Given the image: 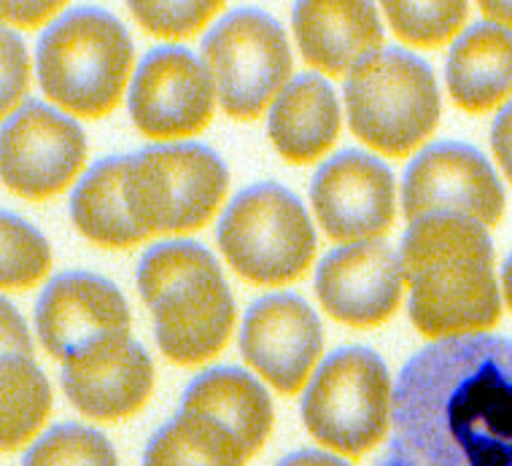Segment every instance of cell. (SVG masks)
<instances>
[{
    "instance_id": "cell-3",
    "label": "cell",
    "mask_w": 512,
    "mask_h": 466,
    "mask_svg": "<svg viewBox=\"0 0 512 466\" xmlns=\"http://www.w3.org/2000/svg\"><path fill=\"white\" fill-rule=\"evenodd\" d=\"M138 289L154 313L159 351L176 364H200L227 345L235 299L219 264L200 243L173 240L149 248Z\"/></svg>"
},
{
    "instance_id": "cell-4",
    "label": "cell",
    "mask_w": 512,
    "mask_h": 466,
    "mask_svg": "<svg viewBox=\"0 0 512 466\" xmlns=\"http://www.w3.org/2000/svg\"><path fill=\"white\" fill-rule=\"evenodd\" d=\"M133 57L130 33L114 14L73 9L38 41V81L49 100L98 119L119 103Z\"/></svg>"
},
{
    "instance_id": "cell-36",
    "label": "cell",
    "mask_w": 512,
    "mask_h": 466,
    "mask_svg": "<svg viewBox=\"0 0 512 466\" xmlns=\"http://www.w3.org/2000/svg\"><path fill=\"white\" fill-rule=\"evenodd\" d=\"M502 283H504V297H507V305L512 308V254L507 256V262H504Z\"/></svg>"
},
{
    "instance_id": "cell-7",
    "label": "cell",
    "mask_w": 512,
    "mask_h": 466,
    "mask_svg": "<svg viewBox=\"0 0 512 466\" xmlns=\"http://www.w3.org/2000/svg\"><path fill=\"white\" fill-rule=\"evenodd\" d=\"M391 418V380L370 348H340L321 361L302 396V421L321 445L359 456L383 440Z\"/></svg>"
},
{
    "instance_id": "cell-22",
    "label": "cell",
    "mask_w": 512,
    "mask_h": 466,
    "mask_svg": "<svg viewBox=\"0 0 512 466\" xmlns=\"http://www.w3.org/2000/svg\"><path fill=\"white\" fill-rule=\"evenodd\" d=\"M124 159L127 157L103 159L73 189V224L98 246L127 248L146 238L124 203Z\"/></svg>"
},
{
    "instance_id": "cell-35",
    "label": "cell",
    "mask_w": 512,
    "mask_h": 466,
    "mask_svg": "<svg viewBox=\"0 0 512 466\" xmlns=\"http://www.w3.org/2000/svg\"><path fill=\"white\" fill-rule=\"evenodd\" d=\"M375 466H418V464H415L413 458L407 456V453H402L394 442H389V448H386V453L375 461Z\"/></svg>"
},
{
    "instance_id": "cell-5",
    "label": "cell",
    "mask_w": 512,
    "mask_h": 466,
    "mask_svg": "<svg viewBox=\"0 0 512 466\" xmlns=\"http://www.w3.org/2000/svg\"><path fill=\"white\" fill-rule=\"evenodd\" d=\"M345 106L356 138L389 157L426 141L440 119L432 68L405 49L364 57L345 79Z\"/></svg>"
},
{
    "instance_id": "cell-20",
    "label": "cell",
    "mask_w": 512,
    "mask_h": 466,
    "mask_svg": "<svg viewBox=\"0 0 512 466\" xmlns=\"http://www.w3.org/2000/svg\"><path fill=\"white\" fill-rule=\"evenodd\" d=\"M181 410L208 415L238 437L246 456L262 448L273 429V402L254 375L238 367H213L197 375L181 399Z\"/></svg>"
},
{
    "instance_id": "cell-28",
    "label": "cell",
    "mask_w": 512,
    "mask_h": 466,
    "mask_svg": "<svg viewBox=\"0 0 512 466\" xmlns=\"http://www.w3.org/2000/svg\"><path fill=\"white\" fill-rule=\"evenodd\" d=\"M221 9V3H130V11L154 36L184 38L195 33Z\"/></svg>"
},
{
    "instance_id": "cell-8",
    "label": "cell",
    "mask_w": 512,
    "mask_h": 466,
    "mask_svg": "<svg viewBox=\"0 0 512 466\" xmlns=\"http://www.w3.org/2000/svg\"><path fill=\"white\" fill-rule=\"evenodd\" d=\"M219 246L232 270L254 283H286L313 259L316 229L302 203L278 184L240 192L219 221Z\"/></svg>"
},
{
    "instance_id": "cell-29",
    "label": "cell",
    "mask_w": 512,
    "mask_h": 466,
    "mask_svg": "<svg viewBox=\"0 0 512 466\" xmlns=\"http://www.w3.org/2000/svg\"><path fill=\"white\" fill-rule=\"evenodd\" d=\"M27 87L25 44L11 30H3V111L9 114Z\"/></svg>"
},
{
    "instance_id": "cell-17",
    "label": "cell",
    "mask_w": 512,
    "mask_h": 466,
    "mask_svg": "<svg viewBox=\"0 0 512 466\" xmlns=\"http://www.w3.org/2000/svg\"><path fill=\"white\" fill-rule=\"evenodd\" d=\"M41 343L57 359L116 332H130V308L114 283L92 273L57 275L36 305Z\"/></svg>"
},
{
    "instance_id": "cell-23",
    "label": "cell",
    "mask_w": 512,
    "mask_h": 466,
    "mask_svg": "<svg viewBox=\"0 0 512 466\" xmlns=\"http://www.w3.org/2000/svg\"><path fill=\"white\" fill-rule=\"evenodd\" d=\"M246 461V450L227 426L189 410L165 423L143 453V466H243Z\"/></svg>"
},
{
    "instance_id": "cell-21",
    "label": "cell",
    "mask_w": 512,
    "mask_h": 466,
    "mask_svg": "<svg viewBox=\"0 0 512 466\" xmlns=\"http://www.w3.org/2000/svg\"><path fill=\"white\" fill-rule=\"evenodd\" d=\"M451 97L464 111H488L512 92V30L472 25L453 44L445 65Z\"/></svg>"
},
{
    "instance_id": "cell-33",
    "label": "cell",
    "mask_w": 512,
    "mask_h": 466,
    "mask_svg": "<svg viewBox=\"0 0 512 466\" xmlns=\"http://www.w3.org/2000/svg\"><path fill=\"white\" fill-rule=\"evenodd\" d=\"M278 466H351L348 461L337 456H329V453H321V450H297L292 456H286Z\"/></svg>"
},
{
    "instance_id": "cell-15",
    "label": "cell",
    "mask_w": 512,
    "mask_h": 466,
    "mask_svg": "<svg viewBox=\"0 0 512 466\" xmlns=\"http://www.w3.org/2000/svg\"><path fill=\"white\" fill-rule=\"evenodd\" d=\"M321 345V321L297 294L256 299L240 332L246 361L281 394H294L305 383Z\"/></svg>"
},
{
    "instance_id": "cell-19",
    "label": "cell",
    "mask_w": 512,
    "mask_h": 466,
    "mask_svg": "<svg viewBox=\"0 0 512 466\" xmlns=\"http://www.w3.org/2000/svg\"><path fill=\"white\" fill-rule=\"evenodd\" d=\"M267 135L289 162H313L340 135V103L327 79L302 73L281 89L267 119Z\"/></svg>"
},
{
    "instance_id": "cell-30",
    "label": "cell",
    "mask_w": 512,
    "mask_h": 466,
    "mask_svg": "<svg viewBox=\"0 0 512 466\" xmlns=\"http://www.w3.org/2000/svg\"><path fill=\"white\" fill-rule=\"evenodd\" d=\"M491 146H494L499 165L512 181V100L496 116L494 130H491Z\"/></svg>"
},
{
    "instance_id": "cell-26",
    "label": "cell",
    "mask_w": 512,
    "mask_h": 466,
    "mask_svg": "<svg viewBox=\"0 0 512 466\" xmlns=\"http://www.w3.org/2000/svg\"><path fill=\"white\" fill-rule=\"evenodd\" d=\"M0 235H3L0 281L6 289H25L49 273L52 251L38 229H33L14 213H3Z\"/></svg>"
},
{
    "instance_id": "cell-6",
    "label": "cell",
    "mask_w": 512,
    "mask_h": 466,
    "mask_svg": "<svg viewBox=\"0 0 512 466\" xmlns=\"http://www.w3.org/2000/svg\"><path fill=\"white\" fill-rule=\"evenodd\" d=\"M227 184V165L200 143L149 146L124 159V203L143 235L205 227Z\"/></svg>"
},
{
    "instance_id": "cell-11",
    "label": "cell",
    "mask_w": 512,
    "mask_h": 466,
    "mask_svg": "<svg viewBox=\"0 0 512 466\" xmlns=\"http://www.w3.org/2000/svg\"><path fill=\"white\" fill-rule=\"evenodd\" d=\"M402 211L410 221L429 213H459L480 224H496L504 211V189L477 149L434 143L407 165Z\"/></svg>"
},
{
    "instance_id": "cell-18",
    "label": "cell",
    "mask_w": 512,
    "mask_h": 466,
    "mask_svg": "<svg viewBox=\"0 0 512 466\" xmlns=\"http://www.w3.org/2000/svg\"><path fill=\"white\" fill-rule=\"evenodd\" d=\"M294 33L302 57L324 73L340 76L378 52L383 27L367 0L324 3L305 0L294 6Z\"/></svg>"
},
{
    "instance_id": "cell-13",
    "label": "cell",
    "mask_w": 512,
    "mask_h": 466,
    "mask_svg": "<svg viewBox=\"0 0 512 466\" xmlns=\"http://www.w3.org/2000/svg\"><path fill=\"white\" fill-rule=\"evenodd\" d=\"M310 200L329 238L370 240L394 221V176L364 151H340L313 176Z\"/></svg>"
},
{
    "instance_id": "cell-32",
    "label": "cell",
    "mask_w": 512,
    "mask_h": 466,
    "mask_svg": "<svg viewBox=\"0 0 512 466\" xmlns=\"http://www.w3.org/2000/svg\"><path fill=\"white\" fill-rule=\"evenodd\" d=\"M52 11H60V3H3V17L17 25H38Z\"/></svg>"
},
{
    "instance_id": "cell-34",
    "label": "cell",
    "mask_w": 512,
    "mask_h": 466,
    "mask_svg": "<svg viewBox=\"0 0 512 466\" xmlns=\"http://www.w3.org/2000/svg\"><path fill=\"white\" fill-rule=\"evenodd\" d=\"M480 9L491 22L496 25H507V30H512V3H499V0H483Z\"/></svg>"
},
{
    "instance_id": "cell-10",
    "label": "cell",
    "mask_w": 512,
    "mask_h": 466,
    "mask_svg": "<svg viewBox=\"0 0 512 466\" xmlns=\"http://www.w3.org/2000/svg\"><path fill=\"white\" fill-rule=\"evenodd\" d=\"M87 157L79 122L27 100L3 124V184L27 200H44L71 184Z\"/></svg>"
},
{
    "instance_id": "cell-27",
    "label": "cell",
    "mask_w": 512,
    "mask_h": 466,
    "mask_svg": "<svg viewBox=\"0 0 512 466\" xmlns=\"http://www.w3.org/2000/svg\"><path fill=\"white\" fill-rule=\"evenodd\" d=\"M383 9L399 36L413 44H440L451 38L467 17V3L459 0H440V3L389 0L383 3Z\"/></svg>"
},
{
    "instance_id": "cell-9",
    "label": "cell",
    "mask_w": 512,
    "mask_h": 466,
    "mask_svg": "<svg viewBox=\"0 0 512 466\" xmlns=\"http://www.w3.org/2000/svg\"><path fill=\"white\" fill-rule=\"evenodd\" d=\"M221 108L235 119H256L292 73V52L281 25L262 11H232L203 41Z\"/></svg>"
},
{
    "instance_id": "cell-1",
    "label": "cell",
    "mask_w": 512,
    "mask_h": 466,
    "mask_svg": "<svg viewBox=\"0 0 512 466\" xmlns=\"http://www.w3.org/2000/svg\"><path fill=\"white\" fill-rule=\"evenodd\" d=\"M391 442L418 466H512V340L445 337L399 372Z\"/></svg>"
},
{
    "instance_id": "cell-31",
    "label": "cell",
    "mask_w": 512,
    "mask_h": 466,
    "mask_svg": "<svg viewBox=\"0 0 512 466\" xmlns=\"http://www.w3.org/2000/svg\"><path fill=\"white\" fill-rule=\"evenodd\" d=\"M3 353H27V356H33L25 324H22V318L9 302H3Z\"/></svg>"
},
{
    "instance_id": "cell-14",
    "label": "cell",
    "mask_w": 512,
    "mask_h": 466,
    "mask_svg": "<svg viewBox=\"0 0 512 466\" xmlns=\"http://www.w3.org/2000/svg\"><path fill=\"white\" fill-rule=\"evenodd\" d=\"M154 364L127 332L92 340L62 364V388L95 421H119L149 399Z\"/></svg>"
},
{
    "instance_id": "cell-12",
    "label": "cell",
    "mask_w": 512,
    "mask_h": 466,
    "mask_svg": "<svg viewBox=\"0 0 512 466\" xmlns=\"http://www.w3.org/2000/svg\"><path fill=\"white\" fill-rule=\"evenodd\" d=\"M216 84L189 49L162 46L141 60L130 87V116L149 138H184L213 116Z\"/></svg>"
},
{
    "instance_id": "cell-2",
    "label": "cell",
    "mask_w": 512,
    "mask_h": 466,
    "mask_svg": "<svg viewBox=\"0 0 512 466\" xmlns=\"http://www.w3.org/2000/svg\"><path fill=\"white\" fill-rule=\"evenodd\" d=\"M399 262L410 283L407 310L426 337L475 335L502 316L486 224L459 213L421 216L410 221Z\"/></svg>"
},
{
    "instance_id": "cell-16",
    "label": "cell",
    "mask_w": 512,
    "mask_h": 466,
    "mask_svg": "<svg viewBox=\"0 0 512 466\" xmlns=\"http://www.w3.org/2000/svg\"><path fill=\"white\" fill-rule=\"evenodd\" d=\"M402 262L389 243L359 240L321 259L316 294L327 313L354 326L386 321L402 297Z\"/></svg>"
},
{
    "instance_id": "cell-25",
    "label": "cell",
    "mask_w": 512,
    "mask_h": 466,
    "mask_svg": "<svg viewBox=\"0 0 512 466\" xmlns=\"http://www.w3.org/2000/svg\"><path fill=\"white\" fill-rule=\"evenodd\" d=\"M22 466H119L114 445L95 429L60 423L27 450Z\"/></svg>"
},
{
    "instance_id": "cell-24",
    "label": "cell",
    "mask_w": 512,
    "mask_h": 466,
    "mask_svg": "<svg viewBox=\"0 0 512 466\" xmlns=\"http://www.w3.org/2000/svg\"><path fill=\"white\" fill-rule=\"evenodd\" d=\"M0 394H3V448L25 445L52 407V391L44 372L27 353H3L0 359Z\"/></svg>"
}]
</instances>
